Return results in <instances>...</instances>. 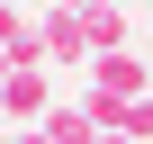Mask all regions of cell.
<instances>
[{
  "mask_svg": "<svg viewBox=\"0 0 153 144\" xmlns=\"http://www.w3.org/2000/svg\"><path fill=\"white\" fill-rule=\"evenodd\" d=\"M45 9H72V18H90V9H99V0H45Z\"/></svg>",
  "mask_w": 153,
  "mask_h": 144,
  "instance_id": "6",
  "label": "cell"
},
{
  "mask_svg": "<svg viewBox=\"0 0 153 144\" xmlns=\"http://www.w3.org/2000/svg\"><path fill=\"white\" fill-rule=\"evenodd\" d=\"M45 135H54V144H99L108 117H99L90 99H54V108H45Z\"/></svg>",
  "mask_w": 153,
  "mask_h": 144,
  "instance_id": "3",
  "label": "cell"
},
{
  "mask_svg": "<svg viewBox=\"0 0 153 144\" xmlns=\"http://www.w3.org/2000/svg\"><path fill=\"white\" fill-rule=\"evenodd\" d=\"M18 144H54V135H45V126H18Z\"/></svg>",
  "mask_w": 153,
  "mask_h": 144,
  "instance_id": "7",
  "label": "cell"
},
{
  "mask_svg": "<svg viewBox=\"0 0 153 144\" xmlns=\"http://www.w3.org/2000/svg\"><path fill=\"white\" fill-rule=\"evenodd\" d=\"M99 144H126V135H117V126H108V135H99Z\"/></svg>",
  "mask_w": 153,
  "mask_h": 144,
  "instance_id": "8",
  "label": "cell"
},
{
  "mask_svg": "<svg viewBox=\"0 0 153 144\" xmlns=\"http://www.w3.org/2000/svg\"><path fill=\"white\" fill-rule=\"evenodd\" d=\"M81 27H90V54H126V36H135V9H117V0H99V9H90Z\"/></svg>",
  "mask_w": 153,
  "mask_h": 144,
  "instance_id": "4",
  "label": "cell"
},
{
  "mask_svg": "<svg viewBox=\"0 0 153 144\" xmlns=\"http://www.w3.org/2000/svg\"><path fill=\"white\" fill-rule=\"evenodd\" d=\"M117 135H126V144H153V90H144V99H126V108H117Z\"/></svg>",
  "mask_w": 153,
  "mask_h": 144,
  "instance_id": "5",
  "label": "cell"
},
{
  "mask_svg": "<svg viewBox=\"0 0 153 144\" xmlns=\"http://www.w3.org/2000/svg\"><path fill=\"white\" fill-rule=\"evenodd\" d=\"M54 108V81H45V63H18V72H0V117L9 126H45Z\"/></svg>",
  "mask_w": 153,
  "mask_h": 144,
  "instance_id": "1",
  "label": "cell"
},
{
  "mask_svg": "<svg viewBox=\"0 0 153 144\" xmlns=\"http://www.w3.org/2000/svg\"><path fill=\"white\" fill-rule=\"evenodd\" d=\"M36 45H45V63H72V72H90V27L72 18V9H36Z\"/></svg>",
  "mask_w": 153,
  "mask_h": 144,
  "instance_id": "2",
  "label": "cell"
},
{
  "mask_svg": "<svg viewBox=\"0 0 153 144\" xmlns=\"http://www.w3.org/2000/svg\"><path fill=\"white\" fill-rule=\"evenodd\" d=\"M117 9H135V0H117Z\"/></svg>",
  "mask_w": 153,
  "mask_h": 144,
  "instance_id": "9",
  "label": "cell"
}]
</instances>
